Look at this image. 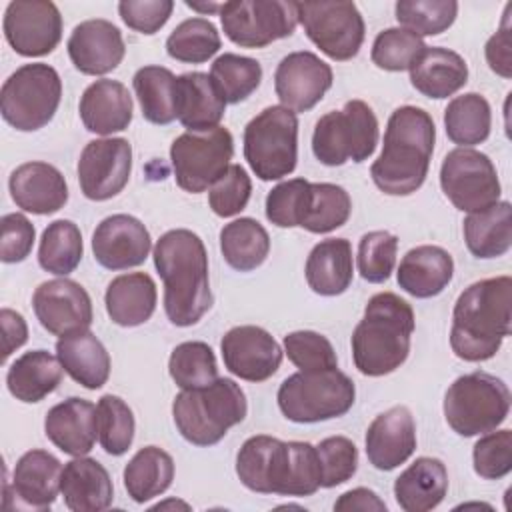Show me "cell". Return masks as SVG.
Listing matches in <instances>:
<instances>
[{"label": "cell", "mask_w": 512, "mask_h": 512, "mask_svg": "<svg viewBox=\"0 0 512 512\" xmlns=\"http://www.w3.org/2000/svg\"><path fill=\"white\" fill-rule=\"evenodd\" d=\"M236 474L240 482L258 494L312 496L322 488V468L318 450L310 442L268 434L250 436L236 454Z\"/></svg>", "instance_id": "cell-1"}, {"label": "cell", "mask_w": 512, "mask_h": 512, "mask_svg": "<svg viewBox=\"0 0 512 512\" xmlns=\"http://www.w3.org/2000/svg\"><path fill=\"white\" fill-rule=\"evenodd\" d=\"M164 282V312L174 326L186 328L202 320L212 306L208 254L198 234L186 228L164 232L152 252Z\"/></svg>", "instance_id": "cell-2"}, {"label": "cell", "mask_w": 512, "mask_h": 512, "mask_svg": "<svg viewBox=\"0 0 512 512\" xmlns=\"http://www.w3.org/2000/svg\"><path fill=\"white\" fill-rule=\"evenodd\" d=\"M436 142L432 116L418 106L396 108L384 130L380 156L370 166L372 182L388 196H410L426 180Z\"/></svg>", "instance_id": "cell-3"}, {"label": "cell", "mask_w": 512, "mask_h": 512, "mask_svg": "<svg viewBox=\"0 0 512 512\" xmlns=\"http://www.w3.org/2000/svg\"><path fill=\"white\" fill-rule=\"evenodd\" d=\"M512 322V278L496 276L470 284L452 310L450 348L464 362L496 356Z\"/></svg>", "instance_id": "cell-4"}, {"label": "cell", "mask_w": 512, "mask_h": 512, "mask_svg": "<svg viewBox=\"0 0 512 512\" xmlns=\"http://www.w3.org/2000/svg\"><path fill=\"white\" fill-rule=\"evenodd\" d=\"M416 328L412 306L394 292L374 294L352 332V360L364 376H386L398 370L410 354Z\"/></svg>", "instance_id": "cell-5"}, {"label": "cell", "mask_w": 512, "mask_h": 512, "mask_svg": "<svg viewBox=\"0 0 512 512\" xmlns=\"http://www.w3.org/2000/svg\"><path fill=\"white\" fill-rule=\"evenodd\" d=\"M246 394L232 378L182 390L172 402V418L180 436L194 446H214L246 418Z\"/></svg>", "instance_id": "cell-6"}, {"label": "cell", "mask_w": 512, "mask_h": 512, "mask_svg": "<svg viewBox=\"0 0 512 512\" xmlns=\"http://www.w3.org/2000/svg\"><path fill=\"white\" fill-rule=\"evenodd\" d=\"M510 390L506 382L490 372L474 370L458 376L444 396V418L464 438L496 430L510 412Z\"/></svg>", "instance_id": "cell-7"}, {"label": "cell", "mask_w": 512, "mask_h": 512, "mask_svg": "<svg viewBox=\"0 0 512 512\" xmlns=\"http://www.w3.org/2000/svg\"><path fill=\"white\" fill-rule=\"evenodd\" d=\"M276 400L290 422L314 424L344 416L354 406L356 388L338 366L310 372L298 370L280 384Z\"/></svg>", "instance_id": "cell-8"}, {"label": "cell", "mask_w": 512, "mask_h": 512, "mask_svg": "<svg viewBox=\"0 0 512 512\" xmlns=\"http://www.w3.org/2000/svg\"><path fill=\"white\" fill-rule=\"evenodd\" d=\"M378 144V118L364 100H348L342 110L326 112L312 132V152L324 166L368 160Z\"/></svg>", "instance_id": "cell-9"}, {"label": "cell", "mask_w": 512, "mask_h": 512, "mask_svg": "<svg viewBox=\"0 0 512 512\" xmlns=\"http://www.w3.org/2000/svg\"><path fill=\"white\" fill-rule=\"evenodd\" d=\"M244 158L264 180H280L294 172L298 160V118L286 106H268L244 128Z\"/></svg>", "instance_id": "cell-10"}, {"label": "cell", "mask_w": 512, "mask_h": 512, "mask_svg": "<svg viewBox=\"0 0 512 512\" xmlns=\"http://www.w3.org/2000/svg\"><path fill=\"white\" fill-rule=\"evenodd\" d=\"M62 98V80L56 68L44 62L16 68L2 84V118L20 132L44 128L56 114Z\"/></svg>", "instance_id": "cell-11"}, {"label": "cell", "mask_w": 512, "mask_h": 512, "mask_svg": "<svg viewBox=\"0 0 512 512\" xmlns=\"http://www.w3.org/2000/svg\"><path fill=\"white\" fill-rule=\"evenodd\" d=\"M232 154L234 138L228 128L216 126L202 132L186 130L170 146L174 180L182 190L200 194L230 168Z\"/></svg>", "instance_id": "cell-12"}, {"label": "cell", "mask_w": 512, "mask_h": 512, "mask_svg": "<svg viewBox=\"0 0 512 512\" xmlns=\"http://www.w3.org/2000/svg\"><path fill=\"white\" fill-rule=\"evenodd\" d=\"M296 10L306 36L330 60L346 62L360 52L366 26L354 2H296Z\"/></svg>", "instance_id": "cell-13"}, {"label": "cell", "mask_w": 512, "mask_h": 512, "mask_svg": "<svg viewBox=\"0 0 512 512\" xmlns=\"http://www.w3.org/2000/svg\"><path fill=\"white\" fill-rule=\"evenodd\" d=\"M220 22L236 46L264 48L296 30L298 10L288 0H232L222 4Z\"/></svg>", "instance_id": "cell-14"}, {"label": "cell", "mask_w": 512, "mask_h": 512, "mask_svg": "<svg viewBox=\"0 0 512 512\" xmlns=\"http://www.w3.org/2000/svg\"><path fill=\"white\" fill-rule=\"evenodd\" d=\"M440 188L454 208L468 214L494 206L502 194L496 166L474 148H454L444 156Z\"/></svg>", "instance_id": "cell-15"}, {"label": "cell", "mask_w": 512, "mask_h": 512, "mask_svg": "<svg viewBox=\"0 0 512 512\" xmlns=\"http://www.w3.org/2000/svg\"><path fill=\"white\" fill-rule=\"evenodd\" d=\"M6 42L26 58L50 54L62 40V16L50 0H14L2 20Z\"/></svg>", "instance_id": "cell-16"}, {"label": "cell", "mask_w": 512, "mask_h": 512, "mask_svg": "<svg viewBox=\"0 0 512 512\" xmlns=\"http://www.w3.org/2000/svg\"><path fill=\"white\" fill-rule=\"evenodd\" d=\"M132 172V146L126 138L90 140L78 160L80 190L88 200L104 202L124 190Z\"/></svg>", "instance_id": "cell-17"}, {"label": "cell", "mask_w": 512, "mask_h": 512, "mask_svg": "<svg viewBox=\"0 0 512 512\" xmlns=\"http://www.w3.org/2000/svg\"><path fill=\"white\" fill-rule=\"evenodd\" d=\"M32 308L42 328L60 338L88 330L94 318L88 292L66 276L42 282L32 294Z\"/></svg>", "instance_id": "cell-18"}, {"label": "cell", "mask_w": 512, "mask_h": 512, "mask_svg": "<svg viewBox=\"0 0 512 512\" xmlns=\"http://www.w3.org/2000/svg\"><path fill=\"white\" fill-rule=\"evenodd\" d=\"M220 352L228 372L246 382L272 378L284 356L274 336L254 324L230 328L220 340Z\"/></svg>", "instance_id": "cell-19"}, {"label": "cell", "mask_w": 512, "mask_h": 512, "mask_svg": "<svg viewBox=\"0 0 512 512\" xmlns=\"http://www.w3.org/2000/svg\"><path fill=\"white\" fill-rule=\"evenodd\" d=\"M332 80L330 64L314 52L298 50L284 56L276 66L274 90L282 106L292 112H308L324 98Z\"/></svg>", "instance_id": "cell-20"}, {"label": "cell", "mask_w": 512, "mask_h": 512, "mask_svg": "<svg viewBox=\"0 0 512 512\" xmlns=\"http://www.w3.org/2000/svg\"><path fill=\"white\" fill-rule=\"evenodd\" d=\"M152 250L148 228L130 214L104 218L92 234L94 260L108 270H128L144 264Z\"/></svg>", "instance_id": "cell-21"}, {"label": "cell", "mask_w": 512, "mask_h": 512, "mask_svg": "<svg viewBox=\"0 0 512 512\" xmlns=\"http://www.w3.org/2000/svg\"><path fill=\"white\" fill-rule=\"evenodd\" d=\"M66 48L74 68L88 76H102L116 70L126 54L122 32L104 18L76 24Z\"/></svg>", "instance_id": "cell-22"}, {"label": "cell", "mask_w": 512, "mask_h": 512, "mask_svg": "<svg viewBox=\"0 0 512 512\" xmlns=\"http://www.w3.org/2000/svg\"><path fill=\"white\" fill-rule=\"evenodd\" d=\"M368 462L382 472L404 464L416 450V422L406 406H392L378 414L366 430Z\"/></svg>", "instance_id": "cell-23"}, {"label": "cell", "mask_w": 512, "mask_h": 512, "mask_svg": "<svg viewBox=\"0 0 512 512\" xmlns=\"http://www.w3.org/2000/svg\"><path fill=\"white\" fill-rule=\"evenodd\" d=\"M10 196L18 208L38 216H48L68 202V184L62 172L48 162H24L8 180Z\"/></svg>", "instance_id": "cell-24"}, {"label": "cell", "mask_w": 512, "mask_h": 512, "mask_svg": "<svg viewBox=\"0 0 512 512\" xmlns=\"http://www.w3.org/2000/svg\"><path fill=\"white\" fill-rule=\"evenodd\" d=\"M46 438L64 454L86 456L98 436L96 406L84 398H66L46 412Z\"/></svg>", "instance_id": "cell-25"}, {"label": "cell", "mask_w": 512, "mask_h": 512, "mask_svg": "<svg viewBox=\"0 0 512 512\" xmlns=\"http://www.w3.org/2000/svg\"><path fill=\"white\" fill-rule=\"evenodd\" d=\"M80 120L88 132L110 136L122 132L132 122V96L118 80H96L80 96Z\"/></svg>", "instance_id": "cell-26"}, {"label": "cell", "mask_w": 512, "mask_h": 512, "mask_svg": "<svg viewBox=\"0 0 512 512\" xmlns=\"http://www.w3.org/2000/svg\"><path fill=\"white\" fill-rule=\"evenodd\" d=\"M62 464L46 450L24 452L12 470V490L20 506L48 510L60 492Z\"/></svg>", "instance_id": "cell-27"}, {"label": "cell", "mask_w": 512, "mask_h": 512, "mask_svg": "<svg viewBox=\"0 0 512 512\" xmlns=\"http://www.w3.org/2000/svg\"><path fill=\"white\" fill-rule=\"evenodd\" d=\"M60 494L72 512H102L112 504L114 486L108 470L98 460L74 456L62 468Z\"/></svg>", "instance_id": "cell-28"}, {"label": "cell", "mask_w": 512, "mask_h": 512, "mask_svg": "<svg viewBox=\"0 0 512 512\" xmlns=\"http://www.w3.org/2000/svg\"><path fill=\"white\" fill-rule=\"evenodd\" d=\"M454 276V260L448 250L434 244L410 248L398 266V286L414 298L438 296Z\"/></svg>", "instance_id": "cell-29"}, {"label": "cell", "mask_w": 512, "mask_h": 512, "mask_svg": "<svg viewBox=\"0 0 512 512\" xmlns=\"http://www.w3.org/2000/svg\"><path fill=\"white\" fill-rule=\"evenodd\" d=\"M226 100L212 82L210 74L186 72L176 76V116L190 132L220 126Z\"/></svg>", "instance_id": "cell-30"}, {"label": "cell", "mask_w": 512, "mask_h": 512, "mask_svg": "<svg viewBox=\"0 0 512 512\" xmlns=\"http://www.w3.org/2000/svg\"><path fill=\"white\" fill-rule=\"evenodd\" d=\"M412 86L426 98L442 100L468 82L466 60L448 48L426 46L408 68Z\"/></svg>", "instance_id": "cell-31"}, {"label": "cell", "mask_w": 512, "mask_h": 512, "mask_svg": "<svg viewBox=\"0 0 512 512\" xmlns=\"http://www.w3.org/2000/svg\"><path fill=\"white\" fill-rule=\"evenodd\" d=\"M448 492V470L432 456L416 458L394 482L396 504L404 512L434 510Z\"/></svg>", "instance_id": "cell-32"}, {"label": "cell", "mask_w": 512, "mask_h": 512, "mask_svg": "<svg viewBox=\"0 0 512 512\" xmlns=\"http://www.w3.org/2000/svg\"><path fill=\"white\" fill-rule=\"evenodd\" d=\"M156 300V284L146 272H128L112 278L104 294L110 320L124 328L148 322L156 310Z\"/></svg>", "instance_id": "cell-33"}, {"label": "cell", "mask_w": 512, "mask_h": 512, "mask_svg": "<svg viewBox=\"0 0 512 512\" xmlns=\"http://www.w3.org/2000/svg\"><path fill=\"white\" fill-rule=\"evenodd\" d=\"M304 276L310 290L320 296L344 294L354 276L352 244L346 238L318 242L306 258Z\"/></svg>", "instance_id": "cell-34"}, {"label": "cell", "mask_w": 512, "mask_h": 512, "mask_svg": "<svg viewBox=\"0 0 512 512\" xmlns=\"http://www.w3.org/2000/svg\"><path fill=\"white\" fill-rule=\"evenodd\" d=\"M56 356L64 372L88 390H98L110 376V354L90 330L62 336L56 342Z\"/></svg>", "instance_id": "cell-35"}, {"label": "cell", "mask_w": 512, "mask_h": 512, "mask_svg": "<svg viewBox=\"0 0 512 512\" xmlns=\"http://www.w3.org/2000/svg\"><path fill=\"white\" fill-rule=\"evenodd\" d=\"M62 374L64 368L58 356H52L48 350H30L10 364L6 386L16 400L34 404L58 388Z\"/></svg>", "instance_id": "cell-36"}, {"label": "cell", "mask_w": 512, "mask_h": 512, "mask_svg": "<svg viewBox=\"0 0 512 512\" xmlns=\"http://www.w3.org/2000/svg\"><path fill=\"white\" fill-rule=\"evenodd\" d=\"M464 242L476 258L504 256L512 246V206L508 200L464 218Z\"/></svg>", "instance_id": "cell-37"}, {"label": "cell", "mask_w": 512, "mask_h": 512, "mask_svg": "<svg viewBox=\"0 0 512 512\" xmlns=\"http://www.w3.org/2000/svg\"><path fill=\"white\" fill-rule=\"evenodd\" d=\"M124 488L136 504L164 494L174 480V460L158 446L140 448L124 466Z\"/></svg>", "instance_id": "cell-38"}, {"label": "cell", "mask_w": 512, "mask_h": 512, "mask_svg": "<svg viewBox=\"0 0 512 512\" xmlns=\"http://www.w3.org/2000/svg\"><path fill=\"white\" fill-rule=\"evenodd\" d=\"M220 252L226 264L238 272H250L270 254V236L254 218H236L220 230Z\"/></svg>", "instance_id": "cell-39"}, {"label": "cell", "mask_w": 512, "mask_h": 512, "mask_svg": "<svg viewBox=\"0 0 512 512\" xmlns=\"http://www.w3.org/2000/svg\"><path fill=\"white\" fill-rule=\"evenodd\" d=\"M352 214L350 194L332 182H310L298 228L312 234H328L348 222Z\"/></svg>", "instance_id": "cell-40"}, {"label": "cell", "mask_w": 512, "mask_h": 512, "mask_svg": "<svg viewBox=\"0 0 512 512\" xmlns=\"http://www.w3.org/2000/svg\"><path fill=\"white\" fill-rule=\"evenodd\" d=\"M444 128L458 148L482 144L490 136L492 110L488 100L478 92H466L448 102L444 110Z\"/></svg>", "instance_id": "cell-41"}, {"label": "cell", "mask_w": 512, "mask_h": 512, "mask_svg": "<svg viewBox=\"0 0 512 512\" xmlns=\"http://www.w3.org/2000/svg\"><path fill=\"white\" fill-rule=\"evenodd\" d=\"M134 92L142 116L158 126L174 122L176 116V76L164 66H142L136 70Z\"/></svg>", "instance_id": "cell-42"}, {"label": "cell", "mask_w": 512, "mask_h": 512, "mask_svg": "<svg viewBox=\"0 0 512 512\" xmlns=\"http://www.w3.org/2000/svg\"><path fill=\"white\" fill-rule=\"evenodd\" d=\"M82 252L84 246L80 228L72 220H54L42 232L38 246V264L50 274L68 276L78 268Z\"/></svg>", "instance_id": "cell-43"}, {"label": "cell", "mask_w": 512, "mask_h": 512, "mask_svg": "<svg viewBox=\"0 0 512 512\" xmlns=\"http://www.w3.org/2000/svg\"><path fill=\"white\" fill-rule=\"evenodd\" d=\"M220 46V32L206 18L184 20L166 38L168 56L186 64H202L210 60Z\"/></svg>", "instance_id": "cell-44"}, {"label": "cell", "mask_w": 512, "mask_h": 512, "mask_svg": "<svg viewBox=\"0 0 512 512\" xmlns=\"http://www.w3.org/2000/svg\"><path fill=\"white\" fill-rule=\"evenodd\" d=\"M210 78L226 104H238L244 102L260 86L262 66L254 58L226 52L212 62Z\"/></svg>", "instance_id": "cell-45"}, {"label": "cell", "mask_w": 512, "mask_h": 512, "mask_svg": "<svg viewBox=\"0 0 512 512\" xmlns=\"http://www.w3.org/2000/svg\"><path fill=\"white\" fill-rule=\"evenodd\" d=\"M170 378L182 390H194L212 384L218 378L214 350L200 340L178 344L168 358Z\"/></svg>", "instance_id": "cell-46"}, {"label": "cell", "mask_w": 512, "mask_h": 512, "mask_svg": "<svg viewBox=\"0 0 512 512\" xmlns=\"http://www.w3.org/2000/svg\"><path fill=\"white\" fill-rule=\"evenodd\" d=\"M98 440L106 454L122 456L134 440V414L132 408L114 394H104L96 404Z\"/></svg>", "instance_id": "cell-47"}, {"label": "cell", "mask_w": 512, "mask_h": 512, "mask_svg": "<svg viewBox=\"0 0 512 512\" xmlns=\"http://www.w3.org/2000/svg\"><path fill=\"white\" fill-rule=\"evenodd\" d=\"M400 28L416 36H438L448 30L458 14L454 0H398L394 6Z\"/></svg>", "instance_id": "cell-48"}, {"label": "cell", "mask_w": 512, "mask_h": 512, "mask_svg": "<svg viewBox=\"0 0 512 512\" xmlns=\"http://www.w3.org/2000/svg\"><path fill=\"white\" fill-rule=\"evenodd\" d=\"M398 236L388 230H372L362 234L358 242V272L370 284H382L396 266Z\"/></svg>", "instance_id": "cell-49"}, {"label": "cell", "mask_w": 512, "mask_h": 512, "mask_svg": "<svg viewBox=\"0 0 512 512\" xmlns=\"http://www.w3.org/2000/svg\"><path fill=\"white\" fill-rule=\"evenodd\" d=\"M426 48L424 40L406 28H386L372 42L370 58L374 66L388 72H402L412 66Z\"/></svg>", "instance_id": "cell-50"}, {"label": "cell", "mask_w": 512, "mask_h": 512, "mask_svg": "<svg viewBox=\"0 0 512 512\" xmlns=\"http://www.w3.org/2000/svg\"><path fill=\"white\" fill-rule=\"evenodd\" d=\"M284 352L288 360L302 372L336 368L338 358L332 342L314 330H296L284 336Z\"/></svg>", "instance_id": "cell-51"}, {"label": "cell", "mask_w": 512, "mask_h": 512, "mask_svg": "<svg viewBox=\"0 0 512 512\" xmlns=\"http://www.w3.org/2000/svg\"><path fill=\"white\" fill-rule=\"evenodd\" d=\"M474 472L486 480H500L512 470V432L492 430L480 436L472 448Z\"/></svg>", "instance_id": "cell-52"}, {"label": "cell", "mask_w": 512, "mask_h": 512, "mask_svg": "<svg viewBox=\"0 0 512 512\" xmlns=\"http://www.w3.org/2000/svg\"><path fill=\"white\" fill-rule=\"evenodd\" d=\"M252 180L240 164H230V168L210 186L208 204L212 212L220 218H230L240 214L250 200Z\"/></svg>", "instance_id": "cell-53"}, {"label": "cell", "mask_w": 512, "mask_h": 512, "mask_svg": "<svg viewBox=\"0 0 512 512\" xmlns=\"http://www.w3.org/2000/svg\"><path fill=\"white\" fill-rule=\"evenodd\" d=\"M322 468V488H334L348 482L358 470V448L346 436H328L318 446Z\"/></svg>", "instance_id": "cell-54"}, {"label": "cell", "mask_w": 512, "mask_h": 512, "mask_svg": "<svg viewBox=\"0 0 512 512\" xmlns=\"http://www.w3.org/2000/svg\"><path fill=\"white\" fill-rule=\"evenodd\" d=\"M310 182L292 178L274 186L266 196V218L278 228H296L300 224L304 196Z\"/></svg>", "instance_id": "cell-55"}, {"label": "cell", "mask_w": 512, "mask_h": 512, "mask_svg": "<svg viewBox=\"0 0 512 512\" xmlns=\"http://www.w3.org/2000/svg\"><path fill=\"white\" fill-rule=\"evenodd\" d=\"M172 0H122L118 14L122 22L140 34H156L172 16Z\"/></svg>", "instance_id": "cell-56"}, {"label": "cell", "mask_w": 512, "mask_h": 512, "mask_svg": "<svg viewBox=\"0 0 512 512\" xmlns=\"http://www.w3.org/2000/svg\"><path fill=\"white\" fill-rule=\"evenodd\" d=\"M2 238H0V260L4 264H16L30 256L36 230L34 224L20 212L4 214L0 220Z\"/></svg>", "instance_id": "cell-57"}, {"label": "cell", "mask_w": 512, "mask_h": 512, "mask_svg": "<svg viewBox=\"0 0 512 512\" xmlns=\"http://www.w3.org/2000/svg\"><path fill=\"white\" fill-rule=\"evenodd\" d=\"M510 10L512 4H506V12L502 24L496 34H492L486 42V62L492 72L502 78L512 76V26H510Z\"/></svg>", "instance_id": "cell-58"}, {"label": "cell", "mask_w": 512, "mask_h": 512, "mask_svg": "<svg viewBox=\"0 0 512 512\" xmlns=\"http://www.w3.org/2000/svg\"><path fill=\"white\" fill-rule=\"evenodd\" d=\"M0 324H2V334H4V350H2V362L8 360V356L18 350L20 346L26 344L28 340V326L26 320L20 312L12 308H2L0 310Z\"/></svg>", "instance_id": "cell-59"}, {"label": "cell", "mask_w": 512, "mask_h": 512, "mask_svg": "<svg viewBox=\"0 0 512 512\" xmlns=\"http://www.w3.org/2000/svg\"><path fill=\"white\" fill-rule=\"evenodd\" d=\"M334 510H362V512H386V502L378 498V494L370 488H352L348 492H344L336 502H334Z\"/></svg>", "instance_id": "cell-60"}, {"label": "cell", "mask_w": 512, "mask_h": 512, "mask_svg": "<svg viewBox=\"0 0 512 512\" xmlns=\"http://www.w3.org/2000/svg\"><path fill=\"white\" fill-rule=\"evenodd\" d=\"M184 4H186L188 8H192V10H196V12H202V14H214V12L220 14V8H222V4H216V2H204V4H200V2H190V0H186Z\"/></svg>", "instance_id": "cell-61"}, {"label": "cell", "mask_w": 512, "mask_h": 512, "mask_svg": "<svg viewBox=\"0 0 512 512\" xmlns=\"http://www.w3.org/2000/svg\"><path fill=\"white\" fill-rule=\"evenodd\" d=\"M170 506H182L184 510H188V508H190L186 502H180V500H168V502H160V504H156L154 508H156V510H160V508H170Z\"/></svg>", "instance_id": "cell-62"}]
</instances>
